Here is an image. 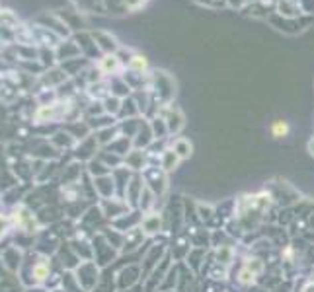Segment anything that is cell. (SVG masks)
Wrapping results in <instances>:
<instances>
[{
    "label": "cell",
    "mask_w": 314,
    "mask_h": 292,
    "mask_svg": "<svg viewBox=\"0 0 314 292\" xmlns=\"http://www.w3.org/2000/svg\"><path fill=\"white\" fill-rule=\"evenodd\" d=\"M277 14L287 18V20H293V18L303 14V8H301L299 0H279L277 2Z\"/></svg>",
    "instance_id": "obj_1"
},
{
    "label": "cell",
    "mask_w": 314,
    "mask_h": 292,
    "mask_svg": "<svg viewBox=\"0 0 314 292\" xmlns=\"http://www.w3.org/2000/svg\"><path fill=\"white\" fill-rule=\"evenodd\" d=\"M100 66H102V70L108 72V74H110V72H115V70L119 68V59H117L115 55H106V57L102 59V64H100Z\"/></svg>",
    "instance_id": "obj_2"
},
{
    "label": "cell",
    "mask_w": 314,
    "mask_h": 292,
    "mask_svg": "<svg viewBox=\"0 0 314 292\" xmlns=\"http://www.w3.org/2000/svg\"><path fill=\"white\" fill-rule=\"evenodd\" d=\"M174 152L179 156V160H181V158H187V156L191 154V145H189V141L178 139V141L174 143Z\"/></svg>",
    "instance_id": "obj_3"
},
{
    "label": "cell",
    "mask_w": 314,
    "mask_h": 292,
    "mask_svg": "<svg viewBox=\"0 0 314 292\" xmlns=\"http://www.w3.org/2000/svg\"><path fill=\"white\" fill-rule=\"evenodd\" d=\"M178 162H179V156H178L174 150H166V152H164V156H162V166H164V169L176 167Z\"/></svg>",
    "instance_id": "obj_4"
},
{
    "label": "cell",
    "mask_w": 314,
    "mask_h": 292,
    "mask_svg": "<svg viewBox=\"0 0 314 292\" xmlns=\"http://www.w3.org/2000/svg\"><path fill=\"white\" fill-rule=\"evenodd\" d=\"M33 277H35V281H37V283L45 281V279L49 277V265H47L45 261H39V263L33 267Z\"/></svg>",
    "instance_id": "obj_5"
},
{
    "label": "cell",
    "mask_w": 314,
    "mask_h": 292,
    "mask_svg": "<svg viewBox=\"0 0 314 292\" xmlns=\"http://www.w3.org/2000/svg\"><path fill=\"white\" fill-rule=\"evenodd\" d=\"M129 66H131V70H135V72H143V70H147V59L145 57H141V55H135L133 59H129Z\"/></svg>",
    "instance_id": "obj_6"
},
{
    "label": "cell",
    "mask_w": 314,
    "mask_h": 292,
    "mask_svg": "<svg viewBox=\"0 0 314 292\" xmlns=\"http://www.w3.org/2000/svg\"><path fill=\"white\" fill-rule=\"evenodd\" d=\"M287 133H289L287 121H275V123L271 125V135H273L275 139H281V137H285Z\"/></svg>",
    "instance_id": "obj_7"
},
{
    "label": "cell",
    "mask_w": 314,
    "mask_h": 292,
    "mask_svg": "<svg viewBox=\"0 0 314 292\" xmlns=\"http://www.w3.org/2000/svg\"><path fill=\"white\" fill-rule=\"evenodd\" d=\"M254 277H256V275H254L248 267H244V269L240 271V275H238V281H240L242 285H250V283L254 281Z\"/></svg>",
    "instance_id": "obj_8"
},
{
    "label": "cell",
    "mask_w": 314,
    "mask_h": 292,
    "mask_svg": "<svg viewBox=\"0 0 314 292\" xmlns=\"http://www.w3.org/2000/svg\"><path fill=\"white\" fill-rule=\"evenodd\" d=\"M158 226H160V216H149L145 220V230L147 232H155V230H158Z\"/></svg>",
    "instance_id": "obj_9"
},
{
    "label": "cell",
    "mask_w": 314,
    "mask_h": 292,
    "mask_svg": "<svg viewBox=\"0 0 314 292\" xmlns=\"http://www.w3.org/2000/svg\"><path fill=\"white\" fill-rule=\"evenodd\" d=\"M246 267H248L254 275H258V273H262V271H264V265H262L260 261H248V263H246Z\"/></svg>",
    "instance_id": "obj_10"
},
{
    "label": "cell",
    "mask_w": 314,
    "mask_h": 292,
    "mask_svg": "<svg viewBox=\"0 0 314 292\" xmlns=\"http://www.w3.org/2000/svg\"><path fill=\"white\" fill-rule=\"evenodd\" d=\"M143 4H145V0H125V6L131 8V10H135V8L143 6Z\"/></svg>",
    "instance_id": "obj_11"
},
{
    "label": "cell",
    "mask_w": 314,
    "mask_h": 292,
    "mask_svg": "<svg viewBox=\"0 0 314 292\" xmlns=\"http://www.w3.org/2000/svg\"><path fill=\"white\" fill-rule=\"evenodd\" d=\"M303 292H314V283H311V285H307V287H305V291Z\"/></svg>",
    "instance_id": "obj_12"
}]
</instances>
